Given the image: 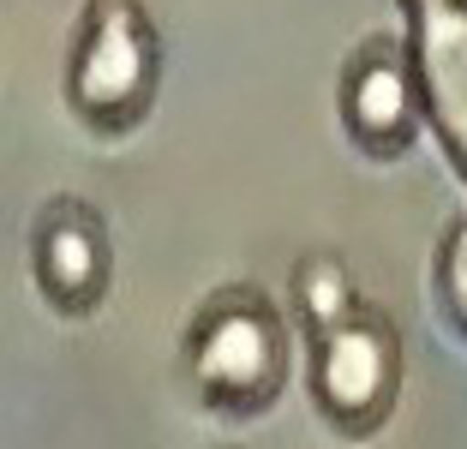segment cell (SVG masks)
<instances>
[{"mask_svg":"<svg viewBox=\"0 0 467 449\" xmlns=\"http://www.w3.org/2000/svg\"><path fill=\"white\" fill-rule=\"evenodd\" d=\"M288 294H294V318H300L306 341L366 312V306H359V287H354V270H348L336 252H306L288 276Z\"/></svg>","mask_w":467,"mask_h":449,"instance_id":"cell-6","label":"cell"},{"mask_svg":"<svg viewBox=\"0 0 467 449\" xmlns=\"http://www.w3.org/2000/svg\"><path fill=\"white\" fill-rule=\"evenodd\" d=\"M426 120V90L413 55L389 37H371L342 67V126L366 156H401L420 138Z\"/></svg>","mask_w":467,"mask_h":449,"instance_id":"cell-5","label":"cell"},{"mask_svg":"<svg viewBox=\"0 0 467 449\" xmlns=\"http://www.w3.org/2000/svg\"><path fill=\"white\" fill-rule=\"evenodd\" d=\"M306 390L324 425L342 437H371L401 402V329L384 312H359L348 324L312 336V366Z\"/></svg>","mask_w":467,"mask_h":449,"instance_id":"cell-3","label":"cell"},{"mask_svg":"<svg viewBox=\"0 0 467 449\" xmlns=\"http://www.w3.org/2000/svg\"><path fill=\"white\" fill-rule=\"evenodd\" d=\"M438 306L455 336H467V216L438 245Z\"/></svg>","mask_w":467,"mask_h":449,"instance_id":"cell-7","label":"cell"},{"mask_svg":"<svg viewBox=\"0 0 467 449\" xmlns=\"http://www.w3.org/2000/svg\"><path fill=\"white\" fill-rule=\"evenodd\" d=\"M186 383L222 420H252L288 383V324L258 287H216L180 341Z\"/></svg>","mask_w":467,"mask_h":449,"instance_id":"cell-1","label":"cell"},{"mask_svg":"<svg viewBox=\"0 0 467 449\" xmlns=\"http://www.w3.org/2000/svg\"><path fill=\"white\" fill-rule=\"evenodd\" d=\"M162 90V30L150 25L144 0H84L67 55V109L78 126L120 138L144 126Z\"/></svg>","mask_w":467,"mask_h":449,"instance_id":"cell-2","label":"cell"},{"mask_svg":"<svg viewBox=\"0 0 467 449\" xmlns=\"http://www.w3.org/2000/svg\"><path fill=\"white\" fill-rule=\"evenodd\" d=\"M30 282L60 318H90L109 299L114 282V240L109 222L78 198H55L42 204L36 228H30Z\"/></svg>","mask_w":467,"mask_h":449,"instance_id":"cell-4","label":"cell"}]
</instances>
